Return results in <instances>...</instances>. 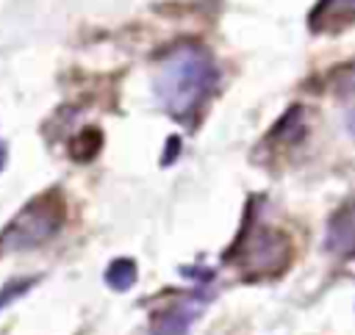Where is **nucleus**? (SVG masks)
Segmentation results:
<instances>
[{"instance_id":"obj_1","label":"nucleus","mask_w":355,"mask_h":335,"mask_svg":"<svg viewBox=\"0 0 355 335\" xmlns=\"http://www.w3.org/2000/svg\"><path fill=\"white\" fill-rule=\"evenodd\" d=\"M216 80L219 69L214 64V55L202 44L183 42L161 58L153 89L169 116H175L178 122H189L211 97Z\"/></svg>"},{"instance_id":"obj_2","label":"nucleus","mask_w":355,"mask_h":335,"mask_svg":"<svg viewBox=\"0 0 355 335\" xmlns=\"http://www.w3.org/2000/svg\"><path fill=\"white\" fill-rule=\"evenodd\" d=\"M64 199L58 191H47L36 199H31L3 230L0 246L3 249H31L44 244L58 233L64 224Z\"/></svg>"},{"instance_id":"obj_3","label":"nucleus","mask_w":355,"mask_h":335,"mask_svg":"<svg viewBox=\"0 0 355 335\" xmlns=\"http://www.w3.org/2000/svg\"><path fill=\"white\" fill-rule=\"evenodd\" d=\"M230 257L250 277H269V274H277L288 266L291 241L272 227L255 224L239 235L236 246L230 249Z\"/></svg>"},{"instance_id":"obj_4","label":"nucleus","mask_w":355,"mask_h":335,"mask_svg":"<svg viewBox=\"0 0 355 335\" xmlns=\"http://www.w3.org/2000/svg\"><path fill=\"white\" fill-rule=\"evenodd\" d=\"M205 299H180L172 307H166L164 313H158L153 318V335H186L191 329V324L200 318Z\"/></svg>"},{"instance_id":"obj_5","label":"nucleus","mask_w":355,"mask_h":335,"mask_svg":"<svg viewBox=\"0 0 355 335\" xmlns=\"http://www.w3.org/2000/svg\"><path fill=\"white\" fill-rule=\"evenodd\" d=\"M355 22V0H319L308 17L311 30L338 33Z\"/></svg>"},{"instance_id":"obj_6","label":"nucleus","mask_w":355,"mask_h":335,"mask_svg":"<svg viewBox=\"0 0 355 335\" xmlns=\"http://www.w3.org/2000/svg\"><path fill=\"white\" fill-rule=\"evenodd\" d=\"M327 246L338 255H355V202L347 205L327 230Z\"/></svg>"},{"instance_id":"obj_7","label":"nucleus","mask_w":355,"mask_h":335,"mask_svg":"<svg viewBox=\"0 0 355 335\" xmlns=\"http://www.w3.org/2000/svg\"><path fill=\"white\" fill-rule=\"evenodd\" d=\"M105 282L114 291H128L136 282V263L130 257H119L105 269Z\"/></svg>"},{"instance_id":"obj_8","label":"nucleus","mask_w":355,"mask_h":335,"mask_svg":"<svg viewBox=\"0 0 355 335\" xmlns=\"http://www.w3.org/2000/svg\"><path fill=\"white\" fill-rule=\"evenodd\" d=\"M36 280H31V277H22V280H11V282H6L3 288H0V310L6 307V305H11L14 299H19L31 285H33Z\"/></svg>"},{"instance_id":"obj_9","label":"nucleus","mask_w":355,"mask_h":335,"mask_svg":"<svg viewBox=\"0 0 355 335\" xmlns=\"http://www.w3.org/2000/svg\"><path fill=\"white\" fill-rule=\"evenodd\" d=\"M341 89H347V91H355V64L344 69V75H341Z\"/></svg>"},{"instance_id":"obj_10","label":"nucleus","mask_w":355,"mask_h":335,"mask_svg":"<svg viewBox=\"0 0 355 335\" xmlns=\"http://www.w3.org/2000/svg\"><path fill=\"white\" fill-rule=\"evenodd\" d=\"M175 150H178V138H169V152H164V163H169L175 158Z\"/></svg>"},{"instance_id":"obj_11","label":"nucleus","mask_w":355,"mask_h":335,"mask_svg":"<svg viewBox=\"0 0 355 335\" xmlns=\"http://www.w3.org/2000/svg\"><path fill=\"white\" fill-rule=\"evenodd\" d=\"M6 152H8L6 144H0V172H3V166H6Z\"/></svg>"}]
</instances>
